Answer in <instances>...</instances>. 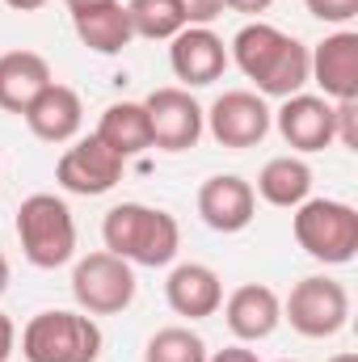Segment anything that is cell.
Wrapping results in <instances>:
<instances>
[{
  "mask_svg": "<svg viewBox=\"0 0 358 362\" xmlns=\"http://www.w3.org/2000/svg\"><path fill=\"white\" fill-rule=\"evenodd\" d=\"M228 59L258 85L262 97L282 101V97L304 93V85H308V47L295 34L270 25L262 17L236 30V38L228 47Z\"/></svg>",
  "mask_w": 358,
  "mask_h": 362,
  "instance_id": "6da1fadb",
  "label": "cell"
},
{
  "mask_svg": "<svg viewBox=\"0 0 358 362\" xmlns=\"http://www.w3.org/2000/svg\"><path fill=\"white\" fill-rule=\"evenodd\" d=\"M101 240H105V253H114V257H122L131 266L161 270V266H173V257H178L181 228L161 206L118 202L101 219Z\"/></svg>",
  "mask_w": 358,
  "mask_h": 362,
  "instance_id": "7a4b0ae2",
  "label": "cell"
},
{
  "mask_svg": "<svg viewBox=\"0 0 358 362\" xmlns=\"http://www.w3.org/2000/svg\"><path fill=\"white\" fill-rule=\"evenodd\" d=\"M17 240L34 270H59L76 257V219L59 194H30L17 206Z\"/></svg>",
  "mask_w": 358,
  "mask_h": 362,
  "instance_id": "3957f363",
  "label": "cell"
},
{
  "mask_svg": "<svg viewBox=\"0 0 358 362\" xmlns=\"http://www.w3.org/2000/svg\"><path fill=\"white\" fill-rule=\"evenodd\" d=\"M291 232L321 266H350L358 253V211L337 198H304L291 215Z\"/></svg>",
  "mask_w": 358,
  "mask_h": 362,
  "instance_id": "277c9868",
  "label": "cell"
},
{
  "mask_svg": "<svg viewBox=\"0 0 358 362\" xmlns=\"http://www.w3.org/2000/svg\"><path fill=\"white\" fill-rule=\"evenodd\" d=\"M101 325L89 312H38L21 329L25 362H97L101 358Z\"/></svg>",
  "mask_w": 358,
  "mask_h": 362,
  "instance_id": "5b68a950",
  "label": "cell"
},
{
  "mask_svg": "<svg viewBox=\"0 0 358 362\" xmlns=\"http://www.w3.org/2000/svg\"><path fill=\"white\" fill-rule=\"evenodd\" d=\"M282 320L299 337H312V341L337 337L350 320V291L329 274H308L282 299Z\"/></svg>",
  "mask_w": 358,
  "mask_h": 362,
  "instance_id": "8992f818",
  "label": "cell"
},
{
  "mask_svg": "<svg viewBox=\"0 0 358 362\" xmlns=\"http://www.w3.org/2000/svg\"><path fill=\"white\" fill-rule=\"evenodd\" d=\"M72 299L89 316H118L135 303V266L114 253H89L72 270Z\"/></svg>",
  "mask_w": 358,
  "mask_h": 362,
  "instance_id": "52a82bcc",
  "label": "cell"
},
{
  "mask_svg": "<svg viewBox=\"0 0 358 362\" xmlns=\"http://www.w3.org/2000/svg\"><path fill=\"white\" fill-rule=\"evenodd\" d=\"M202 122L211 131V139L219 148L245 152L258 148L274 127V110L266 105V97L253 89H228L211 101V110H202Z\"/></svg>",
  "mask_w": 358,
  "mask_h": 362,
  "instance_id": "ba28073f",
  "label": "cell"
},
{
  "mask_svg": "<svg viewBox=\"0 0 358 362\" xmlns=\"http://www.w3.org/2000/svg\"><path fill=\"white\" fill-rule=\"evenodd\" d=\"M144 110H148V122H152V148L161 152H190L207 122H202V105L194 101L190 89H152L144 97Z\"/></svg>",
  "mask_w": 358,
  "mask_h": 362,
  "instance_id": "9c48e42d",
  "label": "cell"
},
{
  "mask_svg": "<svg viewBox=\"0 0 358 362\" xmlns=\"http://www.w3.org/2000/svg\"><path fill=\"white\" fill-rule=\"evenodd\" d=\"M122 156H114L97 135L85 139H72V148L59 156L55 165V181L68 189V194H81V198H97V194H110L118 181H122Z\"/></svg>",
  "mask_w": 358,
  "mask_h": 362,
  "instance_id": "30bf717a",
  "label": "cell"
},
{
  "mask_svg": "<svg viewBox=\"0 0 358 362\" xmlns=\"http://www.w3.org/2000/svg\"><path fill=\"white\" fill-rule=\"evenodd\" d=\"M274 127L287 139V148L295 156L308 152H325L333 144V101L321 93H295L282 97V105L274 110Z\"/></svg>",
  "mask_w": 358,
  "mask_h": 362,
  "instance_id": "8fae6325",
  "label": "cell"
},
{
  "mask_svg": "<svg viewBox=\"0 0 358 362\" xmlns=\"http://www.w3.org/2000/svg\"><path fill=\"white\" fill-rule=\"evenodd\" d=\"M308 81L329 101H358V34L337 30L308 47Z\"/></svg>",
  "mask_w": 358,
  "mask_h": 362,
  "instance_id": "7c38bea8",
  "label": "cell"
},
{
  "mask_svg": "<svg viewBox=\"0 0 358 362\" xmlns=\"http://www.w3.org/2000/svg\"><path fill=\"white\" fill-rule=\"evenodd\" d=\"M228 47L211 25H185L178 38H169V68L185 89L215 85L228 72Z\"/></svg>",
  "mask_w": 358,
  "mask_h": 362,
  "instance_id": "4fadbf2b",
  "label": "cell"
},
{
  "mask_svg": "<svg viewBox=\"0 0 358 362\" xmlns=\"http://www.w3.org/2000/svg\"><path fill=\"white\" fill-rule=\"evenodd\" d=\"M198 215L211 232H224V236H236L253 223L258 215V194L253 185L236 173H215L198 185Z\"/></svg>",
  "mask_w": 358,
  "mask_h": 362,
  "instance_id": "5bb4252c",
  "label": "cell"
},
{
  "mask_svg": "<svg viewBox=\"0 0 358 362\" xmlns=\"http://www.w3.org/2000/svg\"><path fill=\"white\" fill-rule=\"evenodd\" d=\"M21 118H25L34 139H42V144H72L81 135V127H85V101H81V93L72 85L51 81L30 101V110Z\"/></svg>",
  "mask_w": 358,
  "mask_h": 362,
  "instance_id": "9a60e30c",
  "label": "cell"
},
{
  "mask_svg": "<svg viewBox=\"0 0 358 362\" xmlns=\"http://www.w3.org/2000/svg\"><path fill=\"white\" fill-rule=\"evenodd\" d=\"M224 320H228V333L236 341H266L274 337V329L282 325V299L278 291H270L266 282H245L236 286L224 303Z\"/></svg>",
  "mask_w": 358,
  "mask_h": 362,
  "instance_id": "2e32d148",
  "label": "cell"
},
{
  "mask_svg": "<svg viewBox=\"0 0 358 362\" xmlns=\"http://www.w3.org/2000/svg\"><path fill=\"white\" fill-rule=\"evenodd\" d=\"M165 299L185 320H207L224 303V282H219V274L211 270V266H202V262H181V266L169 270Z\"/></svg>",
  "mask_w": 358,
  "mask_h": 362,
  "instance_id": "e0dca14e",
  "label": "cell"
},
{
  "mask_svg": "<svg viewBox=\"0 0 358 362\" xmlns=\"http://www.w3.org/2000/svg\"><path fill=\"white\" fill-rule=\"evenodd\" d=\"M51 81H55L51 64L38 51H4L0 55V110L4 114H25L30 101Z\"/></svg>",
  "mask_w": 358,
  "mask_h": 362,
  "instance_id": "ac0fdd59",
  "label": "cell"
},
{
  "mask_svg": "<svg viewBox=\"0 0 358 362\" xmlns=\"http://www.w3.org/2000/svg\"><path fill=\"white\" fill-rule=\"evenodd\" d=\"M93 135L114 156H122V160L148 152L152 148V122H148L144 101H114V105H105V114H101V122H97Z\"/></svg>",
  "mask_w": 358,
  "mask_h": 362,
  "instance_id": "d6986e66",
  "label": "cell"
},
{
  "mask_svg": "<svg viewBox=\"0 0 358 362\" xmlns=\"http://www.w3.org/2000/svg\"><path fill=\"white\" fill-rule=\"evenodd\" d=\"M262 202L278 206V211H295L304 198H312V165L295 152L287 156H270L258 173V189H253Z\"/></svg>",
  "mask_w": 358,
  "mask_h": 362,
  "instance_id": "ffe728a7",
  "label": "cell"
},
{
  "mask_svg": "<svg viewBox=\"0 0 358 362\" xmlns=\"http://www.w3.org/2000/svg\"><path fill=\"white\" fill-rule=\"evenodd\" d=\"M72 25H76V38L89 47L93 55H122L131 47V38H135L122 0L89 8V13H72Z\"/></svg>",
  "mask_w": 358,
  "mask_h": 362,
  "instance_id": "44dd1931",
  "label": "cell"
},
{
  "mask_svg": "<svg viewBox=\"0 0 358 362\" xmlns=\"http://www.w3.org/2000/svg\"><path fill=\"white\" fill-rule=\"evenodd\" d=\"M127 17L135 38H152V42H169L190 25L185 0H127Z\"/></svg>",
  "mask_w": 358,
  "mask_h": 362,
  "instance_id": "7402d4cb",
  "label": "cell"
},
{
  "mask_svg": "<svg viewBox=\"0 0 358 362\" xmlns=\"http://www.w3.org/2000/svg\"><path fill=\"white\" fill-rule=\"evenodd\" d=\"M207 354H211L207 341L194 329H185V325L156 329L148 337V346H144V362H207Z\"/></svg>",
  "mask_w": 358,
  "mask_h": 362,
  "instance_id": "603a6c76",
  "label": "cell"
},
{
  "mask_svg": "<svg viewBox=\"0 0 358 362\" xmlns=\"http://www.w3.org/2000/svg\"><path fill=\"white\" fill-rule=\"evenodd\" d=\"M308 13L325 25H350L358 17V0H304Z\"/></svg>",
  "mask_w": 358,
  "mask_h": 362,
  "instance_id": "cb8c5ba5",
  "label": "cell"
},
{
  "mask_svg": "<svg viewBox=\"0 0 358 362\" xmlns=\"http://www.w3.org/2000/svg\"><path fill=\"white\" fill-rule=\"evenodd\" d=\"M333 144L358 148V101H333Z\"/></svg>",
  "mask_w": 358,
  "mask_h": 362,
  "instance_id": "d4e9b609",
  "label": "cell"
},
{
  "mask_svg": "<svg viewBox=\"0 0 358 362\" xmlns=\"http://www.w3.org/2000/svg\"><path fill=\"white\" fill-rule=\"evenodd\" d=\"M224 13V0H185V21L190 25H211Z\"/></svg>",
  "mask_w": 358,
  "mask_h": 362,
  "instance_id": "484cf974",
  "label": "cell"
},
{
  "mask_svg": "<svg viewBox=\"0 0 358 362\" xmlns=\"http://www.w3.org/2000/svg\"><path fill=\"white\" fill-rule=\"evenodd\" d=\"M207 362H262L245 341H236V346H228V350H215V354H207Z\"/></svg>",
  "mask_w": 358,
  "mask_h": 362,
  "instance_id": "4316f807",
  "label": "cell"
},
{
  "mask_svg": "<svg viewBox=\"0 0 358 362\" xmlns=\"http://www.w3.org/2000/svg\"><path fill=\"white\" fill-rule=\"evenodd\" d=\"M13 350H17V325L0 312V362L13 358Z\"/></svg>",
  "mask_w": 358,
  "mask_h": 362,
  "instance_id": "83f0119b",
  "label": "cell"
},
{
  "mask_svg": "<svg viewBox=\"0 0 358 362\" xmlns=\"http://www.w3.org/2000/svg\"><path fill=\"white\" fill-rule=\"evenodd\" d=\"M274 0H224V8H232V13H245V17H262Z\"/></svg>",
  "mask_w": 358,
  "mask_h": 362,
  "instance_id": "f1b7e54d",
  "label": "cell"
},
{
  "mask_svg": "<svg viewBox=\"0 0 358 362\" xmlns=\"http://www.w3.org/2000/svg\"><path fill=\"white\" fill-rule=\"evenodd\" d=\"M68 13H89V8H101V4H114V0H64Z\"/></svg>",
  "mask_w": 358,
  "mask_h": 362,
  "instance_id": "f546056e",
  "label": "cell"
},
{
  "mask_svg": "<svg viewBox=\"0 0 358 362\" xmlns=\"http://www.w3.org/2000/svg\"><path fill=\"white\" fill-rule=\"evenodd\" d=\"M8 8H17V13H34V8H42L47 0H4Z\"/></svg>",
  "mask_w": 358,
  "mask_h": 362,
  "instance_id": "4dcf8cb0",
  "label": "cell"
},
{
  "mask_svg": "<svg viewBox=\"0 0 358 362\" xmlns=\"http://www.w3.org/2000/svg\"><path fill=\"white\" fill-rule=\"evenodd\" d=\"M4 291H8V257L0 253V295H4Z\"/></svg>",
  "mask_w": 358,
  "mask_h": 362,
  "instance_id": "1f68e13d",
  "label": "cell"
},
{
  "mask_svg": "<svg viewBox=\"0 0 358 362\" xmlns=\"http://www.w3.org/2000/svg\"><path fill=\"white\" fill-rule=\"evenodd\" d=\"M329 362H358V354H350V350H342V354H333Z\"/></svg>",
  "mask_w": 358,
  "mask_h": 362,
  "instance_id": "d6a6232c",
  "label": "cell"
},
{
  "mask_svg": "<svg viewBox=\"0 0 358 362\" xmlns=\"http://www.w3.org/2000/svg\"><path fill=\"white\" fill-rule=\"evenodd\" d=\"M282 362H295V358H282Z\"/></svg>",
  "mask_w": 358,
  "mask_h": 362,
  "instance_id": "836d02e7",
  "label": "cell"
}]
</instances>
